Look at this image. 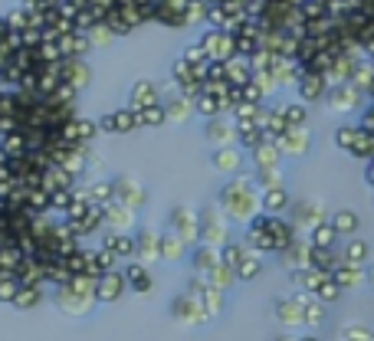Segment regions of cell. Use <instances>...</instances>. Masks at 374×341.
I'll return each mask as SVG.
<instances>
[{"label": "cell", "instance_id": "obj_34", "mask_svg": "<svg viewBox=\"0 0 374 341\" xmlns=\"http://www.w3.org/2000/svg\"><path fill=\"white\" fill-rule=\"evenodd\" d=\"M283 207H286V190L266 187V194H262V210H266V214H279Z\"/></svg>", "mask_w": 374, "mask_h": 341}, {"label": "cell", "instance_id": "obj_6", "mask_svg": "<svg viewBox=\"0 0 374 341\" xmlns=\"http://www.w3.org/2000/svg\"><path fill=\"white\" fill-rule=\"evenodd\" d=\"M168 223H171V230H175L184 243L200 240V214H194L190 207H175L171 216H168Z\"/></svg>", "mask_w": 374, "mask_h": 341}, {"label": "cell", "instance_id": "obj_45", "mask_svg": "<svg viewBox=\"0 0 374 341\" xmlns=\"http://www.w3.org/2000/svg\"><path fill=\"white\" fill-rule=\"evenodd\" d=\"M20 43L30 46V50H37L39 43H43V30H37V26H26L24 33H20Z\"/></svg>", "mask_w": 374, "mask_h": 341}, {"label": "cell", "instance_id": "obj_42", "mask_svg": "<svg viewBox=\"0 0 374 341\" xmlns=\"http://www.w3.org/2000/svg\"><path fill=\"white\" fill-rule=\"evenodd\" d=\"M181 59H187L190 66H207V63H211L200 43H190V46H184V50H181Z\"/></svg>", "mask_w": 374, "mask_h": 341}, {"label": "cell", "instance_id": "obj_39", "mask_svg": "<svg viewBox=\"0 0 374 341\" xmlns=\"http://www.w3.org/2000/svg\"><path fill=\"white\" fill-rule=\"evenodd\" d=\"M69 203H73V187L53 190V194H50V210H53L56 216L66 214V210H69Z\"/></svg>", "mask_w": 374, "mask_h": 341}, {"label": "cell", "instance_id": "obj_12", "mask_svg": "<svg viewBox=\"0 0 374 341\" xmlns=\"http://www.w3.org/2000/svg\"><path fill=\"white\" fill-rule=\"evenodd\" d=\"M60 76L66 86H73L75 92H86L89 82H92V69H89L86 59H62L60 63Z\"/></svg>", "mask_w": 374, "mask_h": 341}, {"label": "cell", "instance_id": "obj_9", "mask_svg": "<svg viewBox=\"0 0 374 341\" xmlns=\"http://www.w3.org/2000/svg\"><path fill=\"white\" fill-rule=\"evenodd\" d=\"M226 240V223L220 210L217 207H207V210H200V243H207V246H217V243Z\"/></svg>", "mask_w": 374, "mask_h": 341}, {"label": "cell", "instance_id": "obj_31", "mask_svg": "<svg viewBox=\"0 0 374 341\" xmlns=\"http://www.w3.org/2000/svg\"><path fill=\"white\" fill-rule=\"evenodd\" d=\"M86 37H89V43H92V50H109L115 39H118V37L112 33V30H109V24H102V20H99L96 26H92V30H89Z\"/></svg>", "mask_w": 374, "mask_h": 341}, {"label": "cell", "instance_id": "obj_41", "mask_svg": "<svg viewBox=\"0 0 374 341\" xmlns=\"http://www.w3.org/2000/svg\"><path fill=\"white\" fill-rule=\"evenodd\" d=\"M3 17H7V24H10L13 33H24L26 26H30V13H26L24 7H13V10H7Z\"/></svg>", "mask_w": 374, "mask_h": 341}, {"label": "cell", "instance_id": "obj_28", "mask_svg": "<svg viewBox=\"0 0 374 341\" xmlns=\"http://www.w3.org/2000/svg\"><path fill=\"white\" fill-rule=\"evenodd\" d=\"M213 167L224 171V174H233L240 167V151L233 145H230V148H217V151H213Z\"/></svg>", "mask_w": 374, "mask_h": 341}, {"label": "cell", "instance_id": "obj_38", "mask_svg": "<svg viewBox=\"0 0 374 341\" xmlns=\"http://www.w3.org/2000/svg\"><path fill=\"white\" fill-rule=\"evenodd\" d=\"M355 89L348 86H335L332 89V105H335V112H348V105H355Z\"/></svg>", "mask_w": 374, "mask_h": 341}, {"label": "cell", "instance_id": "obj_5", "mask_svg": "<svg viewBox=\"0 0 374 341\" xmlns=\"http://www.w3.org/2000/svg\"><path fill=\"white\" fill-rule=\"evenodd\" d=\"M125 289H128L125 273L122 269H112V273H105V276L96 282V302L99 305H115L125 295Z\"/></svg>", "mask_w": 374, "mask_h": 341}, {"label": "cell", "instance_id": "obj_24", "mask_svg": "<svg viewBox=\"0 0 374 341\" xmlns=\"http://www.w3.org/2000/svg\"><path fill=\"white\" fill-rule=\"evenodd\" d=\"M184 246H187V243L177 237L175 230L161 233V259H168V263H177V259L184 256Z\"/></svg>", "mask_w": 374, "mask_h": 341}, {"label": "cell", "instance_id": "obj_30", "mask_svg": "<svg viewBox=\"0 0 374 341\" xmlns=\"http://www.w3.org/2000/svg\"><path fill=\"white\" fill-rule=\"evenodd\" d=\"M0 151L7 154V158H24L30 148H26V138L24 131H10V135H3L0 138Z\"/></svg>", "mask_w": 374, "mask_h": 341}, {"label": "cell", "instance_id": "obj_7", "mask_svg": "<svg viewBox=\"0 0 374 341\" xmlns=\"http://www.w3.org/2000/svg\"><path fill=\"white\" fill-rule=\"evenodd\" d=\"M53 302H56V308H62L66 315H89V308H92V305H99L96 299H86V295L73 292V289H69V282L60 286V289H53Z\"/></svg>", "mask_w": 374, "mask_h": 341}, {"label": "cell", "instance_id": "obj_49", "mask_svg": "<svg viewBox=\"0 0 374 341\" xmlns=\"http://www.w3.org/2000/svg\"><path fill=\"white\" fill-rule=\"evenodd\" d=\"M66 3H73V7H89V0H66Z\"/></svg>", "mask_w": 374, "mask_h": 341}, {"label": "cell", "instance_id": "obj_13", "mask_svg": "<svg viewBox=\"0 0 374 341\" xmlns=\"http://www.w3.org/2000/svg\"><path fill=\"white\" fill-rule=\"evenodd\" d=\"M164 112H168V122L181 125V122H187V118L194 115V99L181 95L177 86L171 82V86H168V95H164Z\"/></svg>", "mask_w": 374, "mask_h": 341}, {"label": "cell", "instance_id": "obj_4", "mask_svg": "<svg viewBox=\"0 0 374 341\" xmlns=\"http://www.w3.org/2000/svg\"><path fill=\"white\" fill-rule=\"evenodd\" d=\"M99 122V131L102 135H128V131H138V112L135 109H112V112H105L102 118H96Z\"/></svg>", "mask_w": 374, "mask_h": 341}, {"label": "cell", "instance_id": "obj_44", "mask_svg": "<svg viewBox=\"0 0 374 341\" xmlns=\"http://www.w3.org/2000/svg\"><path fill=\"white\" fill-rule=\"evenodd\" d=\"M283 115H286L289 128H299L302 122H305V109H302V105H283Z\"/></svg>", "mask_w": 374, "mask_h": 341}, {"label": "cell", "instance_id": "obj_15", "mask_svg": "<svg viewBox=\"0 0 374 341\" xmlns=\"http://www.w3.org/2000/svg\"><path fill=\"white\" fill-rule=\"evenodd\" d=\"M138 223V210L125 207V203H109L105 207V230H122V233H135Z\"/></svg>", "mask_w": 374, "mask_h": 341}, {"label": "cell", "instance_id": "obj_19", "mask_svg": "<svg viewBox=\"0 0 374 341\" xmlns=\"http://www.w3.org/2000/svg\"><path fill=\"white\" fill-rule=\"evenodd\" d=\"M75 184H79V181H75V177L69 174L62 165H50L46 171H43V190H50V194H53V190L75 187Z\"/></svg>", "mask_w": 374, "mask_h": 341}, {"label": "cell", "instance_id": "obj_35", "mask_svg": "<svg viewBox=\"0 0 374 341\" xmlns=\"http://www.w3.org/2000/svg\"><path fill=\"white\" fill-rule=\"evenodd\" d=\"M37 56H39V63H62L66 59L60 50V39H43L37 46Z\"/></svg>", "mask_w": 374, "mask_h": 341}, {"label": "cell", "instance_id": "obj_20", "mask_svg": "<svg viewBox=\"0 0 374 341\" xmlns=\"http://www.w3.org/2000/svg\"><path fill=\"white\" fill-rule=\"evenodd\" d=\"M224 73H226V82L230 86H247L249 79H253V69H249L247 56H230L224 63Z\"/></svg>", "mask_w": 374, "mask_h": 341}, {"label": "cell", "instance_id": "obj_16", "mask_svg": "<svg viewBox=\"0 0 374 341\" xmlns=\"http://www.w3.org/2000/svg\"><path fill=\"white\" fill-rule=\"evenodd\" d=\"M125 279H128V289L138 292V295H148L151 289H154V279H151L148 266L141 263V259H128V263L122 266Z\"/></svg>", "mask_w": 374, "mask_h": 341}, {"label": "cell", "instance_id": "obj_10", "mask_svg": "<svg viewBox=\"0 0 374 341\" xmlns=\"http://www.w3.org/2000/svg\"><path fill=\"white\" fill-rule=\"evenodd\" d=\"M102 250L115 253L122 263L135 259V233H122V230H102Z\"/></svg>", "mask_w": 374, "mask_h": 341}, {"label": "cell", "instance_id": "obj_22", "mask_svg": "<svg viewBox=\"0 0 374 341\" xmlns=\"http://www.w3.org/2000/svg\"><path fill=\"white\" fill-rule=\"evenodd\" d=\"M299 95L305 102H315L325 95V76L322 73H302L299 76Z\"/></svg>", "mask_w": 374, "mask_h": 341}, {"label": "cell", "instance_id": "obj_18", "mask_svg": "<svg viewBox=\"0 0 374 341\" xmlns=\"http://www.w3.org/2000/svg\"><path fill=\"white\" fill-rule=\"evenodd\" d=\"M60 50L66 59H86L89 53H92V43H89L86 33L75 30V33H62L60 37Z\"/></svg>", "mask_w": 374, "mask_h": 341}, {"label": "cell", "instance_id": "obj_17", "mask_svg": "<svg viewBox=\"0 0 374 341\" xmlns=\"http://www.w3.org/2000/svg\"><path fill=\"white\" fill-rule=\"evenodd\" d=\"M73 230H75V237H79V240H86V237H92V233L105 230V207H99V203H89L86 216H82V220H75Z\"/></svg>", "mask_w": 374, "mask_h": 341}, {"label": "cell", "instance_id": "obj_37", "mask_svg": "<svg viewBox=\"0 0 374 341\" xmlns=\"http://www.w3.org/2000/svg\"><path fill=\"white\" fill-rule=\"evenodd\" d=\"M190 79H197L194 76V66L177 56L175 63H171V82H175V86H184V82H190Z\"/></svg>", "mask_w": 374, "mask_h": 341}, {"label": "cell", "instance_id": "obj_1", "mask_svg": "<svg viewBox=\"0 0 374 341\" xmlns=\"http://www.w3.org/2000/svg\"><path fill=\"white\" fill-rule=\"evenodd\" d=\"M220 207H224L233 220H247V216H253V210H256L260 203H256V194H253L247 177L230 181V184L220 190Z\"/></svg>", "mask_w": 374, "mask_h": 341}, {"label": "cell", "instance_id": "obj_48", "mask_svg": "<svg viewBox=\"0 0 374 341\" xmlns=\"http://www.w3.org/2000/svg\"><path fill=\"white\" fill-rule=\"evenodd\" d=\"M338 227H345V230H348V227H355V216L341 214V216H338Z\"/></svg>", "mask_w": 374, "mask_h": 341}, {"label": "cell", "instance_id": "obj_2", "mask_svg": "<svg viewBox=\"0 0 374 341\" xmlns=\"http://www.w3.org/2000/svg\"><path fill=\"white\" fill-rule=\"evenodd\" d=\"M197 43L204 46L207 59H213V63H226L230 56H237L233 37H230V33H224V30H213V26H207V30H204V33L197 37Z\"/></svg>", "mask_w": 374, "mask_h": 341}, {"label": "cell", "instance_id": "obj_36", "mask_svg": "<svg viewBox=\"0 0 374 341\" xmlns=\"http://www.w3.org/2000/svg\"><path fill=\"white\" fill-rule=\"evenodd\" d=\"M17 292H20V279L10 276V273H0V302H3V305H13Z\"/></svg>", "mask_w": 374, "mask_h": 341}, {"label": "cell", "instance_id": "obj_33", "mask_svg": "<svg viewBox=\"0 0 374 341\" xmlns=\"http://www.w3.org/2000/svg\"><path fill=\"white\" fill-rule=\"evenodd\" d=\"M207 10H211V0H190L187 3V24L207 26Z\"/></svg>", "mask_w": 374, "mask_h": 341}, {"label": "cell", "instance_id": "obj_14", "mask_svg": "<svg viewBox=\"0 0 374 341\" xmlns=\"http://www.w3.org/2000/svg\"><path fill=\"white\" fill-rule=\"evenodd\" d=\"M135 259L141 263H154L161 259V237L151 227H138L135 230Z\"/></svg>", "mask_w": 374, "mask_h": 341}, {"label": "cell", "instance_id": "obj_32", "mask_svg": "<svg viewBox=\"0 0 374 341\" xmlns=\"http://www.w3.org/2000/svg\"><path fill=\"white\" fill-rule=\"evenodd\" d=\"M253 161H256V167H276V161H279L276 141H262L260 148H253Z\"/></svg>", "mask_w": 374, "mask_h": 341}, {"label": "cell", "instance_id": "obj_11", "mask_svg": "<svg viewBox=\"0 0 374 341\" xmlns=\"http://www.w3.org/2000/svg\"><path fill=\"white\" fill-rule=\"evenodd\" d=\"M204 138L217 145V148H230L233 138H237V122H230L224 115H217V118H207V125H204Z\"/></svg>", "mask_w": 374, "mask_h": 341}, {"label": "cell", "instance_id": "obj_40", "mask_svg": "<svg viewBox=\"0 0 374 341\" xmlns=\"http://www.w3.org/2000/svg\"><path fill=\"white\" fill-rule=\"evenodd\" d=\"M86 276L92 279H102L105 269H102V259H99V246H86Z\"/></svg>", "mask_w": 374, "mask_h": 341}, {"label": "cell", "instance_id": "obj_8", "mask_svg": "<svg viewBox=\"0 0 374 341\" xmlns=\"http://www.w3.org/2000/svg\"><path fill=\"white\" fill-rule=\"evenodd\" d=\"M158 102H164V92L158 82H151V79H138V82H132V89H128V109H148V105H158Z\"/></svg>", "mask_w": 374, "mask_h": 341}, {"label": "cell", "instance_id": "obj_26", "mask_svg": "<svg viewBox=\"0 0 374 341\" xmlns=\"http://www.w3.org/2000/svg\"><path fill=\"white\" fill-rule=\"evenodd\" d=\"M89 197H92V203H99V207H109V203L115 201L112 177H109V181H102V177H96V181H89Z\"/></svg>", "mask_w": 374, "mask_h": 341}, {"label": "cell", "instance_id": "obj_23", "mask_svg": "<svg viewBox=\"0 0 374 341\" xmlns=\"http://www.w3.org/2000/svg\"><path fill=\"white\" fill-rule=\"evenodd\" d=\"M43 286H20V292H17V299H13V308H20V312H30V308H37L39 302H43Z\"/></svg>", "mask_w": 374, "mask_h": 341}, {"label": "cell", "instance_id": "obj_29", "mask_svg": "<svg viewBox=\"0 0 374 341\" xmlns=\"http://www.w3.org/2000/svg\"><path fill=\"white\" fill-rule=\"evenodd\" d=\"M194 115H200V118H217V115H224V105H220L217 95L200 92L197 99H194Z\"/></svg>", "mask_w": 374, "mask_h": 341}, {"label": "cell", "instance_id": "obj_47", "mask_svg": "<svg viewBox=\"0 0 374 341\" xmlns=\"http://www.w3.org/2000/svg\"><path fill=\"white\" fill-rule=\"evenodd\" d=\"M13 30H10V24H7V17L0 13V43H7V37H10Z\"/></svg>", "mask_w": 374, "mask_h": 341}, {"label": "cell", "instance_id": "obj_27", "mask_svg": "<svg viewBox=\"0 0 374 341\" xmlns=\"http://www.w3.org/2000/svg\"><path fill=\"white\" fill-rule=\"evenodd\" d=\"M138 125H141V128H161V125H168L164 102H158V105H148V109H138Z\"/></svg>", "mask_w": 374, "mask_h": 341}, {"label": "cell", "instance_id": "obj_43", "mask_svg": "<svg viewBox=\"0 0 374 341\" xmlns=\"http://www.w3.org/2000/svg\"><path fill=\"white\" fill-rule=\"evenodd\" d=\"M220 263L230 266V269H233V266H240V263H243V250H240L237 243H226L224 250H220Z\"/></svg>", "mask_w": 374, "mask_h": 341}, {"label": "cell", "instance_id": "obj_25", "mask_svg": "<svg viewBox=\"0 0 374 341\" xmlns=\"http://www.w3.org/2000/svg\"><path fill=\"white\" fill-rule=\"evenodd\" d=\"M102 24H109V30H112L118 39H122V37H132V33H135V26L128 24V20L122 17V10H118V0L112 3V10L102 17Z\"/></svg>", "mask_w": 374, "mask_h": 341}, {"label": "cell", "instance_id": "obj_46", "mask_svg": "<svg viewBox=\"0 0 374 341\" xmlns=\"http://www.w3.org/2000/svg\"><path fill=\"white\" fill-rule=\"evenodd\" d=\"M256 273V259H243L240 263V276H253Z\"/></svg>", "mask_w": 374, "mask_h": 341}, {"label": "cell", "instance_id": "obj_3", "mask_svg": "<svg viewBox=\"0 0 374 341\" xmlns=\"http://www.w3.org/2000/svg\"><path fill=\"white\" fill-rule=\"evenodd\" d=\"M112 187H115V203H125L132 210H141L148 203V190L141 187L138 177H128V174H115L112 177Z\"/></svg>", "mask_w": 374, "mask_h": 341}, {"label": "cell", "instance_id": "obj_21", "mask_svg": "<svg viewBox=\"0 0 374 341\" xmlns=\"http://www.w3.org/2000/svg\"><path fill=\"white\" fill-rule=\"evenodd\" d=\"M190 266H194L197 273H211L213 266H220V253H217V246H207V243L194 246V253H190Z\"/></svg>", "mask_w": 374, "mask_h": 341}]
</instances>
